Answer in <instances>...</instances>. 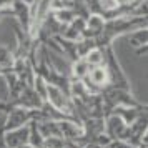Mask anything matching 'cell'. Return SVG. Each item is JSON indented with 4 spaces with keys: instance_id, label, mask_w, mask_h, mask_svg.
I'll return each mask as SVG.
<instances>
[{
    "instance_id": "2",
    "label": "cell",
    "mask_w": 148,
    "mask_h": 148,
    "mask_svg": "<svg viewBox=\"0 0 148 148\" xmlns=\"http://www.w3.org/2000/svg\"><path fill=\"white\" fill-rule=\"evenodd\" d=\"M30 141V127H22L5 133L7 148H22Z\"/></svg>"
},
{
    "instance_id": "1",
    "label": "cell",
    "mask_w": 148,
    "mask_h": 148,
    "mask_svg": "<svg viewBox=\"0 0 148 148\" xmlns=\"http://www.w3.org/2000/svg\"><path fill=\"white\" fill-rule=\"evenodd\" d=\"M32 112L27 108H14L10 113H8L7 120H5V130H17V128L25 127V123L32 121Z\"/></svg>"
},
{
    "instance_id": "4",
    "label": "cell",
    "mask_w": 148,
    "mask_h": 148,
    "mask_svg": "<svg viewBox=\"0 0 148 148\" xmlns=\"http://www.w3.org/2000/svg\"><path fill=\"white\" fill-rule=\"evenodd\" d=\"M7 65H12V53L8 52L5 47L0 45V67H7Z\"/></svg>"
},
{
    "instance_id": "5",
    "label": "cell",
    "mask_w": 148,
    "mask_h": 148,
    "mask_svg": "<svg viewBox=\"0 0 148 148\" xmlns=\"http://www.w3.org/2000/svg\"><path fill=\"white\" fill-rule=\"evenodd\" d=\"M140 148H148V128L145 130V133H143V136H141Z\"/></svg>"
},
{
    "instance_id": "6",
    "label": "cell",
    "mask_w": 148,
    "mask_h": 148,
    "mask_svg": "<svg viewBox=\"0 0 148 148\" xmlns=\"http://www.w3.org/2000/svg\"><path fill=\"white\" fill-rule=\"evenodd\" d=\"M115 3L116 5H132L133 0H115Z\"/></svg>"
},
{
    "instance_id": "3",
    "label": "cell",
    "mask_w": 148,
    "mask_h": 148,
    "mask_svg": "<svg viewBox=\"0 0 148 148\" xmlns=\"http://www.w3.org/2000/svg\"><path fill=\"white\" fill-rule=\"evenodd\" d=\"M88 72H90V65H88L83 58L78 60L73 67H72V73H73L77 78H85V77L88 75Z\"/></svg>"
}]
</instances>
